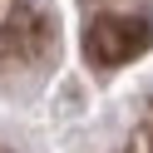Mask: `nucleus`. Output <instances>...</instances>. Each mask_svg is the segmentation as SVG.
<instances>
[{
    "instance_id": "f257e3e1",
    "label": "nucleus",
    "mask_w": 153,
    "mask_h": 153,
    "mask_svg": "<svg viewBox=\"0 0 153 153\" xmlns=\"http://www.w3.org/2000/svg\"><path fill=\"white\" fill-rule=\"evenodd\" d=\"M153 45V25L148 20H133V15H99L84 35V50H89L94 64L114 69V64H128L133 54H143Z\"/></svg>"
}]
</instances>
